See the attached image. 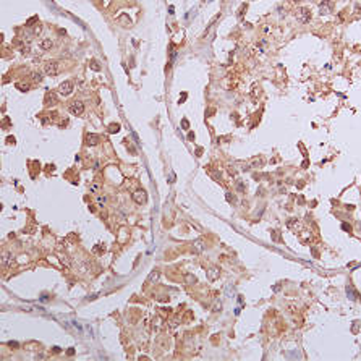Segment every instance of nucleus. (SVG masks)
Segmentation results:
<instances>
[{
    "mask_svg": "<svg viewBox=\"0 0 361 361\" xmlns=\"http://www.w3.org/2000/svg\"><path fill=\"white\" fill-rule=\"evenodd\" d=\"M60 70H62V65H60L58 62H47L46 65H44V71H46V75H49V76H55V75L60 73Z\"/></svg>",
    "mask_w": 361,
    "mask_h": 361,
    "instance_id": "1",
    "label": "nucleus"
},
{
    "mask_svg": "<svg viewBox=\"0 0 361 361\" xmlns=\"http://www.w3.org/2000/svg\"><path fill=\"white\" fill-rule=\"evenodd\" d=\"M75 91V84H73V81H63L62 84L58 86V94L60 96H70L71 92Z\"/></svg>",
    "mask_w": 361,
    "mask_h": 361,
    "instance_id": "2",
    "label": "nucleus"
},
{
    "mask_svg": "<svg viewBox=\"0 0 361 361\" xmlns=\"http://www.w3.org/2000/svg\"><path fill=\"white\" fill-rule=\"evenodd\" d=\"M83 112H84V104L81 101H75L70 105V113H73V115H81Z\"/></svg>",
    "mask_w": 361,
    "mask_h": 361,
    "instance_id": "3",
    "label": "nucleus"
},
{
    "mask_svg": "<svg viewBox=\"0 0 361 361\" xmlns=\"http://www.w3.org/2000/svg\"><path fill=\"white\" fill-rule=\"evenodd\" d=\"M298 20L301 21V23H308V21L311 20V10L306 8V7L300 8L298 10Z\"/></svg>",
    "mask_w": 361,
    "mask_h": 361,
    "instance_id": "4",
    "label": "nucleus"
},
{
    "mask_svg": "<svg viewBox=\"0 0 361 361\" xmlns=\"http://www.w3.org/2000/svg\"><path fill=\"white\" fill-rule=\"evenodd\" d=\"M332 7H334V4L330 2V0H324V2H321V5H319L321 15H329L330 11H332Z\"/></svg>",
    "mask_w": 361,
    "mask_h": 361,
    "instance_id": "5",
    "label": "nucleus"
},
{
    "mask_svg": "<svg viewBox=\"0 0 361 361\" xmlns=\"http://www.w3.org/2000/svg\"><path fill=\"white\" fill-rule=\"evenodd\" d=\"M39 47H41L42 50H49V49H52V39H44V41H41Z\"/></svg>",
    "mask_w": 361,
    "mask_h": 361,
    "instance_id": "6",
    "label": "nucleus"
},
{
    "mask_svg": "<svg viewBox=\"0 0 361 361\" xmlns=\"http://www.w3.org/2000/svg\"><path fill=\"white\" fill-rule=\"evenodd\" d=\"M133 199L136 201L138 204H143L144 201H146V196H144V193H143V191H138V193H134V194H133Z\"/></svg>",
    "mask_w": 361,
    "mask_h": 361,
    "instance_id": "7",
    "label": "nucleus"
},
{
    "mask_svg": "<svg viewBox=\"0 0 361 361\" xmlns=\"http://www.w3.org/2000/svg\"><path fill=\"white\" fill-rule=\"evenodd\" d=\"M86 143H88L89 146H94V144L99 143V136H97V134H88V138H86Z\"/></svg>",
    "mask_w": 361,
    "mask_h": 361,
    "instance_id": "8",
    "label": "nucleus"
},
{
    "mask_svg": "<svg viewBox=\"0 0 361 361\" xmlns=\"http://www.w3.org/2000/svg\"><path fill=\"white\" fill-rule=\"evenodd\" d=\"M118 130H120V125H118V123H112V125L109 126V131H110V133H117Z\"/></svg>",
    "mask_w": 361,
    "mask_h": 361,
    "instance_id": "9",
    "label": "nucleus"
},
{
    "mask_svg": "<svg viewBox=\"0 0 361 361\" xmlns=\"http://www.w3.org/2000/svg\"><path fill=\"white\" fill-rule=\"evenodd\" d=\"M16 88L21 89V91H28L29 86H28V84H23V83H16Z\"/></svg>",
    "mask_w": 361,
    "mask_h": 361,
    "instance_id": "10",
    "label": "nucleus"
},
{
    "mask_svg": "<svg viewBox=\"0 0 361 361\" xmlns=\"http://www.w3.org/2000/svg\"><path fill=\"white\" fill-rule=\"evenodd\" d=\"M32 78H34V81H41L42 80V75L41 73H32Z\"/></svg>",
    "mask_w": 361,
    "mask_h": 361,
    "instance_id": "11",
    "label": "nucleus"
},
{
    "mask_svg": "<svg viewBox=\"0 0 361 361\" xmlns=\"http://www.w3.org/2000/svg\"><path fill=\"white\" fill-rule=\"evenodd\" d=\"M91 65H92V68H94L96 71H99V70H101V67L97 65V62H96V60H92V62H91Z\"/></svg>",
    "mask_w": 361,
    "mask_h": 361,
    "instance_id": "12",
    "label": "nucleus"
},
{
    "mask_svg": "<svg viewBox=\"0 0 361 361\" xmlns=\"http://www.w3.org/2000/svg\"><path fill=\"white\" fill-rule=\"evenodd\" d=\"M295 2H300V0H295Z\"/></svg>",
    "mask_w": 361,
    "mask_h": 361,
    "instance_id": "13",
    "label": "nucleus"
}]
</instances>
